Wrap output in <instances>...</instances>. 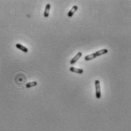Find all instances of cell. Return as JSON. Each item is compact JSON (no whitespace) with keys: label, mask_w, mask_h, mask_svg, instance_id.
<instances>
[{"label":"cell","mask_w":131,"mask_h":131,"mask_svg":"<svg viewBox=\"0 0 131 131\" xmlns=\"http://www.w3.org/2000/svg\"><path fill=\"white\" fill-rule=\"evenodd\" d=\"M108 50L107 49L99 50L96 51L94 53H91V54H89V55H86L85 57V60L86 61H89V60H91L95 59V58H96L98 57H100V56H101V55L108 53Z\"/></svg>","instance_id":"6da1fadb"},{"label":"cell","mask_w":131,"mask_h":131,"mask_svg":"<svg viewBox=\"0 0 131 131\" xmlns=\"http://www.w3.org/2000/svg\"><path fill=\"white\" fill-rule=\"evenodd\" d=\"M95 95L97 99H100L101 97V85H100L99 80H95Z\"/></svg>","instance_id":"7a4b0ae2"},{"label":"cell","mask_w":131,"mask_h":131,"mask_svg":"<svg viewBox=\"0 0 131 131\" xmlns=\"http://www.w3.org/2000/svg\"><path fill=\"white\" fill-rule=\"evenodd\" d=\"M82 52H78L77 54L75 56V57L70 60V64H71V65H73V64L76 63V62H77L81 57H82Z\"/></svg>","instance_id":"3957f363"},{"label":"cell","mask_w":131,"mask_h":131,"mask_svg":"<svg viewBox=\"0 0 131 131\" xmlns=\"http://www.w3.org/2000/svg\"><path fill=\"white\" fill-rule=\"evenodd\" d=\"M78 10V6L77 5H74V6H72V8L70 10V11L68 12V14H67V15H68V17H72L73 16V15L76 13V11Z\"/></svg>","instance_id":"277c9868"},{"label":"cell","mask_w":131,"mask_h":131,"mask_svg":"<svg viewBox=\"0 0 131 131\" xmlns=\"http://www.w3.org/2000/svg\"><path fill=\"white\" fill-rule=\"evenodd\" d=\"M70 70L72 72H75V73H78V74H82L84 72V70H82V69H79V68H76V67H73V66H71L70 68Z\"/></svg>","instance_id":"5b68a950"},{"label":"cell","mask_w":131,"mask_h":131,"mask_svg":"<svg viewBox=\"0 0 131 131\" xmlns=\"http://www.w3.org/2000/svg\"><path fill=\"white\" fill-rule=\"evenodd\" d=\"M15 47H16L18 50H20L21 51H22V52H24V53H28V49L26 47H24V46L21 45V43H16Z\"/></svg>","instance_id":"8992f818"},{"label":"cell","mask_w":131,"mask_h":131,"mask_svg":"<svg viewBox=\"0 0 131 131\" xmlns=\"http://www.w3.org/2000/svg\"><path fill=\"white\" fill-rule=\"evenodd\" d=\"M51 8V5L50 3H47L46 7H45V10H44V13H43V16L45 18H48L49 15H50V10Z\"/></svg>","instance_id":"52a82bcc"},{"label":"cell","mask_w":131,"mask_h":131,"mask_svg":"<svg viewBox=\"0 0 131 131\" xmlns=\"http://www.w3.org/2000/svg\"><path fill=\"white\" fill-rule=\"evenodd\" d=\"M37 85V82H35V81H34V82H28L26 84V88L28 89H30V88H32V87H34Z\"/></svg>","instance_id":"ba28073f"}]
</instances>
